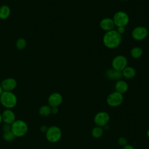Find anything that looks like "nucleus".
I'll list each match as a JSON object with an SVG mask.
<instances>
[{
	"instance_id": "aec40b11",
	"label": "nucleus",
	"mask_w": 149,
	"mask_h": 149,
	"mask_svg": "<svg viewBox=\"0 0 149 149\" xmlns=\"http://www.w3.org/2000/svg\"><path fill=\"white\" fill-rule=\"evenodd\" d=\"M39 113L42 116H48L51 113V107L49 105H44L41 106L39 109Z\"/></svg>"
},
{
	"instance_id": "423d86ee",
	"label": "nucleus",
	"mask_w": 149,
	"mask_h": 149,
	"mask_svg": "<svg viewBox=\"0 0 149 149\" xmlns=\"http://www.w3.org/2000/svg\"><path fill=\"white\" fill-rule=\"evenodd\" d=\"M113 21L115 26L119 27H125L129 22V16L127 13L123 11H118L113 16Z\"/></svg>"
},
{
	"instance_id": "20e7f679",
	"label": "nucleus",
	"mask_w": 149,
	"mask_h": 149,
	"mask_svg": "<svg viewBox=\"0 0 149 149\" xmlns=\"http://www.w3.org/2000/svg\"><path fill=\"white\" fill-rule=\"evenodd\" d=\"M62 130L57 126H51L49 127L45 133L47 140L50 143H56L62 137Z\"/></svg>"
},
{
	"instance_id": "ddd939ff",
	"label": "nucleus",
	"mask_w": 149,
	"mask_h": 149,
	"mask_svg": "<svg viewBox=\"0 0 149 149\" xmlns=\"http://www.w3.org/2000/svg\"><path fill=\"white\" fill-rule=\"evenodd\" d=\"M100 26L102 30L107 32L113 30L115 26L112 19L109 17H105L100 21Z\"/></svg>"
},
{
	"instance_id": "b1692460",
	"label": "nucleus",
	"mask_w": 149,
	"mask_h": 149,
	"mask_svg": "<svg viewBox=\"0 0 149 149\" xmlns=\"http://www.w3.org/2000/svg\"><path fill=\"white\" fill-rule=\"evenodd\" d=\"M116 31L120 34L122 35L125 32V27H119L117 28Z\"/></svg>"
},
{
	"instance_id": "9b49d317",
	"label": "nucleus",
	"mask_w": 149,
	"mask_h": 149,
	"mask_svg": "<svg viewBox=\"0 0 149 149\" xmlns=\"http://www.w3.org/2000/svg\"><path fill=\"white\" fill-rule=\"evenodd\" d=\"M17 81L12 77L5 79L1 82V86L5 91H12L17 87Z\"/></svg>"
},
{
	"instance_id": "6e6552de",
	"label": "nucleus",
	"mask_w": 149,
	"mask_h": 149,
	"mask_svg": "<svg viewBox=\"0 0 149 149\" xmlns=\"http://www.w3.org/2000/svg\"><path fill=\"white\" fill-rule=\"evenodd\" d=\"M110 120L109 113L105 111L97 112L94 117V122L96 126L100 127L105 126Z\"/></svg>"
},
{
	"instance_id": "f257e3e1",
	"label": "nucleus",
	"mask_w": 149,
	"mask_h": 149,
	"mask_svg": "<svg viewBox=\"0 0 149 149\" xmlns=\"http://www.w3.org/2000/svg\"><path fill=\"white\" fill-rule=\"evenodd\" d=\"M122 36L116 31L112 30L107 31L102 38V42L105 47L113 49L118 47L121 43Z\"/></svg>"
},
{
	"instance_id": "bb28decb",
	"label": "nucleus",
	"mask_w": 149,
	"mask_h": 149,
	"mask_svg": "<svg viewBox=\"0 0 149 149\" xmlns=\"http://www.w3.org/2000/svg\"><path fill=\"white\" fill-rule=\"evenodd\" d=\"M122 149H135V148H134V147L132 145L127 144L126 146L122 147Z\"/></svg>"
},
{
	"instance_id": "4be33fe9",
	"label": "nucleus",
	"mask_w": 149,
	"mask_h": 149,
	"mask_svg": "<svg viewBox=\"0 0 149 149\" xmlns=\"http://www.w3.org/2000/svg\"><path fill=\"white\" fill-rule=\"evenodd\" d=\"M2 137H3V139L7 141H11L13 140H14L15 138L16 137L11 130L3 132Z\"/></svg>"
},
{
	"instance_id": "f03ea898",
	"label": "nucleus",
	"mask_w": 149,
	"mask_h": 149,
	"mask_svg": "<svg viewBox=\"0 0 149 149\" xmlns=\"http://www.w3.org/2000/svg\"><path fill=\"white\" fill-rule=\"evenodd\" d=\"M0 102L6 109L13 108L17 104V97L12 91H4L0 95Z\"/></svg>"
},
{
	"instance_id": "6ab92c4d",
	"label": "nucleus",
	"mask_w": 149,
	"mask_h": 149,
	"mask_svg": "<svg viewBox=\"0 0 149 149\" xmlns=\"http://www.w3.org/2000/svg\"><path fill=\"white\" fill-rule=\"evenodd\" d=\"M91 136L95 139H98L102 137V136L104 134V130L102 127H100V126H95L94 127L91 131Z\"/></svg>"
},
{
	"instance_id": "f3484780",
	"label": "nucleus",
	"mask_w": 149,
	"mask_h": 149,
	"mask_svg": "<svg viewBox=\"0 0 149 149\" xmlns=\"http://www.w3.org/2000/svg\"><path fill=\"white\" fill-rule=\"evenodd\" d=\"M11 10L10 7L6 5H3L0 6V19H7L10 15Z\"/></svg>"
},
{
	"instance_id": "39448f33",
	"label": "nucleus",
	"mask_w": 149,
	"mask_h": 149,
	"mask_svg": "<svg viewBox=\"0 0 149 149\" xmlns=\"http://www.w3.org/2000/svg\"><path fill=\"white\" fill-rule=\"evenodd\" d=\"M123 94L115 91L110 93L107 97V104L111 107H118L123 102Z\"/></svg>"
},
{
	"instance_id": "393cba45",
	"label": "nucleus",
	"mask_w": 149,
	"mask_h": 149,
	"mask_svg": "<svg viewBox=\"0 0 149 149\" xmlns=\"http://www.w3.org/2000/svg\"><path fill=\"white\" fill-rule=\"evenodd\" d=\"M59 109L58 107H51V113L54 115H56L58 113Z\"/></svg>"
},
{
	"instance_id": "1a4fd4ad",
	"label": "nucleus",
	"mask_w": 149,
	"mask_h": 149,
	"mask_svg": "<svg viewBox=\"0 0 149 149\" xmlns=\"http://www.w3.org/2000/svg\"><path fill=\"white\" fill-rule=\"evenodd\" d=\"M148 34V29L142 26H137L132 31V37L136 41H142L144 40Z\"/></svg>"
},
{
	"instance_id": "a211bd4d",
	"label": "nucleus",
	"mask_w": 149,
	"mask_h": 149,
	"mask_svg": "<svg viewBox=\"0 0 149 149\" xmlns=\"http://www.w3.org/2000/svg\"><path fill=\"white\" fill-rule=\"evenodd\" d=\"M143 53V49L139 47H135L131 49L130 54L131 56L134 59H138L140 58Z\"/></svg>"
},
{
	"instance_id": "2eb2a0df",
	"label": "nucleus",
	"mask_w": 149,
	"mask_h": 149,
	"mask_svg": "<svg viewBox=\"0 0 149 149\" xmlns=\"http://www.w3.org/2000/svg\"><path fill=\"white\" fill-rule=\"evenodd\" d=\"M128 88H129V86L127 83L123 80L120 79L119 80L116 81V82L115 83V91L122 94H123L125 93H126L127 91L128 90Z\"/></svg>"
},
{
	"instance_id": "4468645a",
	"label": "nucleus",
	"mask_w": 149,
	"mask_h": 149,
	"mask_svg": "<svg viewBox=\"0 0 149 149\" xmlns=\"http://www.w3.org/2000/svg\"><path fill=\"white\" fill-rule=\"evenodd\" d=\"M105 76L107 79L111 80H119L122 78V72L113 69V68L108 69L105 72Z\"/></svg>"
},
{
	"instance_id": "412c9836",
	"label": "nucleus",
	"mask_w": 149,
	"mask_h": 149,
	"mask_svg": "<svg viewBox=\"0 0 149 149\" xmlns=\"http://www.w3.org/2000/svg\"><path fill=\"white\" fill-rule=\"evenodd\" d=\"M27 46V41L23 38H19L16 41V47L18 50H23Z\"/></svg>"
},
{
	"instance_id": "a878e982",
	"label": "nucleus",
	"mask_w": 149,
	"mask_h": 149,
	"mask_svg": "<svg viewBox=\"0 0 149 149\" xmlns=\"http://www.w3.org/2000/svg\"><path fill=\"white\" fill-rule=\"evenodd\" d=\"M48 128V127L46 125H42V126H40V131H41V132L46 133V132H47Z\"/></svg>"
},
{
	"instance_id": "7ed1b4c3",
	"label": "nucleus",
	"mask_w": 149,
	"mask_h": 149,
	"mask_svg": "<svg viewBox=\"0 0 149 149\" xmlns=\"http://www.w3.org/2000/svg\"><path fill=\"white\" fill-rule=\"evenodd\" d=\"M11 126V131L16 137L24 136L28 132V126L23 120H16Z\"/></svg>"
},
{
	"instance_id": "dca6fc26",
	"label": "nucleus",
	"mask_w": 149,
	"mask_h": 149,
	"mask_svg": "<svg viewBox=\"0 0 149 149\" xmlns=\"http://www.w3.org/2000/svg\"><path fill=\"white\" fill-rule=\"evenodd\" d=\"M122 76L127 79H131L135 77L136 71L135 69L132 66H126L122 71Z\"/></svg>"
},
{
	"instance_id": "9d476101",
	"label": "nucleus",
	"mask_w": 149,
	"mask_h": 149,
	"mask_svg": "<svg viewBox=\"0 0 149 149\" xmlns=\"http://www.w3.org/2000/svg\"><path fill=\"white\" fill-rule=\"evenodd\" d=\"M63 101V97L59 93H53L48 98V105L51 107H58Z\"/></svg>"
},
{
	"instance_id": "0eeeda50",
	"label": "nucleus",
	"mask_w": 149,
	"mask_h": 149,
	"mask_svg": "<svg viewBox=\"0 0 149 149\" xmlns=\"http://www.w3.org/2000/svg\"><path fill=\"white\" fill-rule=\"evenodd\" d=\"M111 65L113 69L122 72L127 66V59L122 55H117L113 58Z\"/></svg>"
},
{
	"instance_id": "c85d7f7f",
	"label": "nucleus",
	"mask_w": 149,
	"mask_h": 149,
	"mask_svg": "<svg viewBox=\"0 0 149 149\" xmlns=\"http://www.w3.org/2000/svg\"><path fill=\"white\" fill-rule=\"evenodd\" d=\"M146 134H147V136L148 137V138H149V129H148L147 130Z\"/></svg>"
},
{
	"instance_id": "cd10ccee",
	"label": "nucleus",
	"mask_w": 149,
	"mask_h": 149,
	"mask_svg": "<svg viewBox=\"0 0 149 149\" xmlns=\"http://www.w3.org/2000/svg\"><path fill=\"white\" fill-rule=\"evenodd\" d=\"M3 91H3V88H2V86H1V85L0 84V95L2 94V93H3Z\"/></svg>"
},
{
	"instance_id": "7c9ffc66",
	"label": "nucleus",
	"mask_w": 149,
	"mask_h": 149,
	"mask_svg": "<svg viewBox=\"0 0 149 149\" xmlns=\"http://www.w3.org/2000/svg\"><path fill=\"white\" fill-rule=\"evenodd\" d=\"M121 1H127V0H120Z\"/></svg>"
},
{
	"instance_id": "5701e85b",
	"label": "nucleus",
	"mask_w": 149,
	"mask_h": 149,
	"mask_svg": "<svg viewBox=\"0 0 149 149\" xmlns=\"http://www.w3.org/2000/svg\"><path fill=\"white\" fill-rule=\"evenodd\" d=\"M118 143L119 146L123 147L125 146H126V144H127V140L126 137H120L118 139Z\"/></svg>"
},
{
	"instance_id": "f8f14e48",
	"label": "nucleus",
	"mask_w": 149,
	"mask_h": 149,
	"mask_svg": "<svg viewBox=\"0 0 149 149\" xmlns=\"http://www.w3.org/2000/svg\"><path fill=\"white\" fill-rule=\"evenodd\" d=\"M2 115V120L8 125H12L16 120V116L15 113L10 109H6L5 110Z\"/></svg>"
},
{
	"instance_id": "2f4dec72",
	"label": "nucleus",
	"mask_w": 149,
	"mask_h": 149,
	"mask_svg": "<svg viewBox=\"0 0 149 149\" xmlns=\"http://www.w3.org/2000/svg\"></svg>"
},
{
	"instance_id": "c756f323",
	"label": "nucleus",
	"mask_w": 149,
	"mask_h": 149,
	"mask_svg": "<svg viewBox=\"0 0 149 149\" xmlns=\"http://www.w3.org/2000/svg\"><path fill=\"white\" fill-rule=\"evenodd\" d=\"M2 121V115H1V113H0V124H1V123Z\"/></svg>"
}]
</instances>
